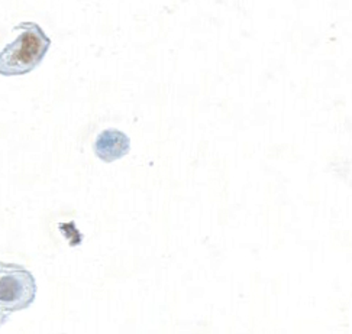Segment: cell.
I'll list each match as a JSON object with an SVG mask.
<instances>
[{"label": "cell", "instance_id": "3", "mask_svg": "<svg viewBox=\"0 0 352 334\" xmlns=\"http://www.w3.org/2000/svg\"><path fill=\"white\" fill-rule=\"evenodd\" d=\"M129 151V138L122 132L109 129L102 132L94 142V154L104 163H113Z\"/></svg>", "mask_w": 352, "mask_h": 334}, {"label": "cell", "instance_id": "2", "mask_svg": "<svg viewBox=\"0 0 352 334\" xmlns=\"http://www.w3.org/2000/svg\"><path fill=\"white\" fill-rule=\"evenodd\" d=\"M36 297L35 276L16 263H6L0 271V309L12 314L26 310Z\"/></svg>", "mask_w": 352, "mask_h": 334}, {"label": "cell", "instance_id": "4", "mask_svg": "<svg viewBox=\"0 0 352 334\" xmlns=\"http://www.w3.org/2000/svg\"><path fill=\"white\" fill-rule=\"evenodd\" d=\"M5 266H6V263H5V262H0V271H2V270L5 268ZM9 315H10V314L5 313L2 309H0V329H2V327L8 323Z\"/></svg>", "mask_w": 352, "mask_h": 334}, {"label": "cell", "instance_id": "1", "mask_svg": "<svg viewBox=\"0 0 352 334\" xmlns=\"http://www.w3.org/2000/svg\"><path fill=\"white\" fill-rule=\"evenodd\" d=\"M13 31H21L15 41L0 52V75H25L43 62L51 39L35 22H21Z\"/></svg>", "mask_w": 352, "mask_h": 334}]
</instances>
